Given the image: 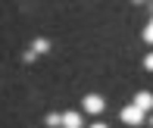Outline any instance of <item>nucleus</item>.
Instances as JSON below:
<instances>
[{
  "label": "nucleus",
  "mask_w": 153,
  "mask_h": 128,
  "mask_svg": "<svg viewBox=\"0 0 153 128\" xmlns=\"http://www.w3.org/2000/svg\"><path fill=\"white\" fill-rule=\"evenodd\" d=\"M150 125H153V116H150Z\"/></svg>",
  "instance_id": "nucleus-10"
},
{
  "label": "nucleus",
  "mask_w": 153,
  "mask_h": 128,
  "mask_svg": "<svg viewBox=\"0 0 153 128\" xmlns=\"http://www.w3.org/2000/svg\"><path fill=\"white\" fill-rule=\"evenodd\" d=\"M134 106L144 109V112H153V94H150V91H137V94H134Z\"/></svg>",
  "instance_id": "nucleus-3"
},
{
  "label": "nucleus",
  "mask_w": 153,
  "mask_h": 128,
  "mask_svg": "<svg viewBox=\"0 0 153 128\" xmlns=\"http://www.w3.org/2000/svg\"><path fill=\"white\" fill-rule=\"evenodd\" d=\"M85 109H88V112H94V116H97V112H103V109H106V100H103V94H88V97H85Z\"/></svg>",
  "instance_id": "nucleus-2"
},
{
  "label": "nucleus",
  "mask_w": 153,
  "mask_h": 128,
  "mask_svg": "<svg viewBox=\"0 0 153 128\" xmlns=\"http://www.w3.org/2000/svg\"><path fill=\"white\" fill-rule=\"evenodd\" d=\"M144 69H147V72H153V53L144 56Z\"/></svg>",
  "instance_id": "nucleus-8"
},
{
  "label": "nucleus",
  "mask_w": 153,
  "mask_h": 128,
  "mask_svg": "<svg viewBox=\"0 0 153 128\" xmlns=\"http://www.w3.org/2000/svg\"><path fill=\"white\" fill-rule=\"evenodd\" d=\"M31 50H34V53H47V50H50V41H47V38H38V41L31 44Z\"/></svg>",
  "instance_id": "nucleus-5"
},
{
  "label": "nucleus",
  "mask_w": 153,
  "mask_h": 128,
  "mask_svg": "<svg viewBox=\"0 0 153 128\" xmlns=\"http://www.w3.org/2000/svg\"><path fill=\"white\" fill-rule=\"evenodd\" d=\"M62 128H81V112H75V109L62 112Z\"/></svg>",
  "instance_id": "nucleus-4"
},
{
  "label": "nucleus",
  "mask_w": 153,
  "mask_h": 128,
  "mask_svg": "<svg viewBox=\"0 0 153 128\" xmlns=\"http://www.w3.org/2000/svg\"><path fill=\"white\" fill-rule=\"evenodd\" d=\"M119 116H122V122H128V125H141L147 112H144V109H137L134 103H128V106H125V109L119 112Z\"/></svg>",
  "instance_id": "nucleus-1"
},
{
  "label": "nucleus",
  "mask_w": 153,
  "mask_h": 128,
  "mask_svg": "<svg viewBox=\"0 0 153 128\" xmlns=\"http://www.w3.org/2000/svg\"><path fill=\"white\" fill-rule=\"evenodd\" d=\"M44 122L56 128V125H62V116H59V112H47V119H44Z\"/></svg>",
  "instance_id": "nucleus-6"
},
{
  "label": "nucleus",
  "mask_w": 153,
  "mask_h": 128,
  "mask_svg": "<svg viewBox=\"0 0 153 128\" xmlns=\"http://www.w3.org/2000/svg\"><path fill=\"white\" fill-rule=\"evenodd\" d=\"M91 128H106V125H103V122H94V125H91Z\"/></svg>",
  "instance_id": "nucleus-9"
},
{
  "label": "nucleus",
  "mask_w": 153,
  "mask_h": 128,
  "mask_svg": "<svg viewBox=\"0 0 153 128\" xmlns=\"http://www.w3.org/2000/svg\"><path fill=\"white\" fill-rule=\"evenodd\" d=\"M144 41H147V44H153V19L147 22V28H144Z\"/></svg>",
  "instance_id": "nucleus-7"
}]
</instances>
